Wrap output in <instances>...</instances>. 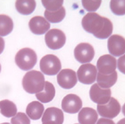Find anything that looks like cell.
Returning a JSON list of instances; mask_svg holds the SVG:
<instances>
[{"mask_svg":"<svg viewBox=\"0 0 125 124\" xmlns=\"http://www.w3.org/2000/svg\"><path fill=\"white\" fill-rule=\"evenodd\" d=\"M82 25L84 30L100 39H105L113 32L111 20L95 12L88 13L82 18Z\"/></svg>","mask_w":125,"mask_h":124,"instance_id":"cell-1","label":"cell"},{"mask_svg":"<svg viewBox=\"0 0 125 124\" xmlns=\"http://www.w3.org/2000/svg\"><path fill=\"white\" fill-rule=\"evenodd\" d=\"M24 90L29 94H37L44 90L45 81L44 75L40 71L32 70L27 72L22 81Z\"/></svg>","mask_w":125,"mask_h":124,"instance_id":"cell-2","label":"cell"},{"mask_svg":"<svg viewBox=\"0 0 125 124\" xmlns=\"http://www.w3.org/2000/svg\"><path fill=\"white\" fill-rule=\"evenodd\" d=\"M37 55L33 50L25 48L20 50L16 54L15 62L22 70L28 71L32 69L37 62Z\"/></svg>","mask_w":125,"mask_h":124,"instance_id":"cell-3","label":"cell"},{"mask_svg":"<svg viewBox=\"0 0 125 124\" xmlns=\"http://www.w3.org/2000/svg\"><path fill=\"white\" fill-rule=\"evenodd\" d=\"M42 72L48 75H55L62 68V64L58 57L53 54H48L43 57L40 63Z\"/></svg>","mask_w":125,"mask_h":124,"instance_id":"cell-4","label":"cell"},{"mask_svg":"<svg viewBox=\"0 0 125 124\" xmlns=\"http://www.w3.org/2000/svg\"><path fill=\"white\" fill-rule=\"evenodd\" d=\"M45 43L50 49L53 50L62 48L65 44L66 36L64 32L54 28L49 30L45 36Z\"/></svg>","mask_w":125,"mask_h":124,"instance_id":"cell-5","label":"cell"},{"mask_svg":"<svg viewBox=\"0 0 125 124\" xmlns=\"http://www.w3.org/2000/svg\"><path fill=\"white\" fill-rule=\"evenodd\" d=\"M97 110L101 116L113 119L116 117L121 111V106L117 100L111 97L109 101L104 105H98Z\"/></svg>","mask_w":125,"mask_h":124,"instance_id":"cell-6","label":"cell"},{"mask_svg":"<svg viewBox=\"0 0 125 124\" xmlns=\"http://www.w3.org/2000/svg\"><path fill=\"white\" fill-rule=\"evenodd\" d=\"M97 70L96 67L91 63L82 65L77 71L79 81L85 84H91L96 80Z\"/></svg>","mask_w":125,"mask_h":124,"instance_id":"cell-7","label":"cell"},{"mask_svg":"<svg viewBox=\"0 0 125 124\" xmlns=\"http://www.w3.org/2000/svg\"><path fill=\"white\" fill-rule=\"evenodd\" d=\"M74 56L76 59L80 63L90 62L94 58V50L93 47L87 43L78 44L74 49Z\"/></svg>","mask_w":125,"mask_h":124,"instance_id":"cell-8","label":"cell"},{"mask_svg":"<svg viewBox=\"0 0 125 124\" xmlns=\"http://www.w3.org/2000/svg\"><path fill=\"white\" fill-rule=\"evenodd\" d=\"M89 94L92 101L98 105H102L109 101L112 92L110 89L102 88L97 83H95L90 88Z\"/></svg>","mask_w":125,"mask_h":124,"instance_id":"cell-9","label":"cell"},{"mask_svg":"<svg viewBox=\"0 0 125 124\" xmlns=\"http://www.w3.org/2000/svg\"><path fill=\"white\" fill-rule=\"evenodd\" d=\"M57 79L59 86L67 90L74 87L78 82L76 72L68 68L61 71L57 75Z\"/></svg>","mask_w":125,"mask_h":124,"instance_id":"cell-10","label":"cell"},{"mask_svg":"<svg viewBox=\"0 0 125 124\" xmlns=\"http://www.w3.org/2000/svg\"><path fill=\"white\" fill-rule=\"evenodd\" d=\"M97 66L98 73L104 75H109L116 71V59L110 55H104L98 60Z\"/></svg>","mask_w":125,"mask_h":124,"instance_id":"cell-11","label":"cell"},{"mask_svg":"<svg viewBox=\"0 0 125 124\" xmlns=\"http://www.w3.org/2000/svg\"><path fill=\"white\" fill-rule=\"evenodd\" d=\"M82 102L78 96L73 94H70L63 98L62 107L64 111L68 113H76L82 107Z\"/></svg>","mask_w":125,"mask_h":124,"instance_id":"cell-12","label":"cell"},{"mask_svg":"<svg viewBox=\"0 0 125 124\" xmlns=\"http://www.w3.org/2000/svg\"><path fill=\"white\" fill-rule=\"evenodd\" d=\"M108 47L111 54L118 57L125 53V39L120 35H114L109 38Z\"/></svg>","mask_w":125,"mask_h":124,"instance_id":"cell-13","label":"cell"},{"mask_svg":"<svg viewBox=\"0 0 125 124\" xmlns=\"http://www.w3.org/2000/svg\"><path fill=\"white\" fill-rule=\"evenodd\" d=\"M64 116L61 110L55 107H49L45 111L42 118V124H62Z\"/></svg>","mask_w":125,"mask_h":124,"instance_id":"cell-14","label":"cell"},{"mask_svg":"<svg viewBox=\"0 0 125 124\" xmlns=\"http://www.w3.org/2000/svg\"><path fill=\"white\" fill-rule=\"evenodd\" d=\"M29 26L32 33L40 35L44 34L50 29V24L43 17L37 16L30 20Z\"/></svg>","mask_w":125,"mask_h":124,"instance_id":"cell-15","label":"cell"},{"mask_svg":"<svg viewBox=\"0 0 125 124\" xmlns=\"http://www.w3.org/2000/svg\"><path fill=\"white\" fill-rule=\"evenodd\" d=\"M98 118L97 113L92 108H83L78 115V120L80 124H95Z\"/></svg>","mask_w":125,"mask_h":124,"instance_id":"cell-16","label":"cell"},{"mask_svg":"<svg viewBox=\"0 0 125 124\" xmlns=\"http://www.w3.org/2000/svg\"><path fill=\"white\" fill-rule=\"evenodd\" d=\"M55 95V89L53 84L48 81L45 82L44 90L36 94L38 100L42 103H47L51 102Z\"/></svg>","mask_w":125,"mask_h":124,"instance_id":"cell-17","label":"cell"},{"mask_svg":"<svg viewBox=\"0 0 125 124\" xmlns=\"http://www.w3.org/2000/svg\"><path fill=\"white\" fill-rule=\"evenodd\" d=\"M44 110V106L38 101H33L29 103L26 109L28 116L33 120L39 119Z\"/></svg>","mask_w":125,"mask_h":124,"instance_id":"cell-18","label":"cell"},{"mask_svg":"<svg viewBox=\"0 0 125 124\" xmlns=\"http://www.w3.org/2000/svg\"><path fill=\"white\" fill-rule=\"evenodd\" d=\"M117 79V71H115L109 75H104L98 73L97 81L98 84L101 88L109 89L116 83Z\"/></svg>","mask_w":125,"mask_h":124,"instance_id":"cell-19","label":"cell"},{"mask_svg":"<svg viewBox=\"0 0 125 124\" xmlns=\"http://www.w3.org/2000/svg\"><path fill=\"white\" fill-rule=\"evenodd\" d=\"M36 3L34 0H17L15 6L17 11L24 15L31 14L35 10Z\"/></svg>","mask_w":125,"mask_h":124,"instance_id":"cell-20","label":"cell"},{"mask_svg":"<svg viewBox=\"0 0 125 124\" xmlns=\"http://www.w3.org/2000/svg\"><path fill=\"white\" fill-rule=\"evenodd\" d=\"M0 110L1 114L8 118L15 116L17 111L15 104L8 100H4L0 102Z\"/></svg>","mask_w":125,"mask_h":124,"instance_id":"cell-21","label":"cell"},{"mask_svg":"<svg viewBox=\"0 0 125 124\" xmlns=\"http://www.w3.org/2000/svg\"><path fill=\"white\" fill-rule=\"evenodd\" d=\"M14 24L12 19L7 15H0V36H6L11 32Z\"/></svg>","mask_w":125,"mask_h":124,"instance_id":"cell-22","label":"cell"},{"mask_svg":"<svg viewBox=\"0 0 125 124\" xmlns=\"http://www.w3.org/2000/svg\"><path fill=\"white\" fill-rule=\"evenodd\" d=\"M65 9L62 6L57 11H50L47 10L45 11L44 15L45 18L52 23L60 22L64 19L65 16Z\"/></svg>","mask_w":125,"mask_h":124,"instance_id":"cell-23","label":"cell"},{"mask_svg":"<svg viewBox=\"0 0 125 124\" xmlns=\"http://www.w3.org/2000/svg\"><path fill=\"white\" fill-rule=\"evenodd\" d=\"M110 8L113 13L117 15L125 14V0H111Z\"/></svg>","mask_w":125,"mask_h":124,"instance_id":"cell-24","label":"cell"},{"mask_svg":"<svg viewBox=\"0 0 125 124\" xmlns=\"http://www.w3.org/2000/svg\"><path fill=\"white\" fill-rule=\"evenodd\" d=\"M46 10L50 11H57L62 6L63 0H42Z\"/></svg>","mask_w":125,"mask_h":124,"instance_id":"cell-25","label":"cell"},{"mask_svg":"<svg viewBox=\"0 0 125 124\" xmlns=\"http://www.w3.org/2000/svg\"><path fill=\"white\" fill-rule=\"evenodd\" d=\"M82 5L88 11L94 12L97 10L101 4V1L82 0Z\"/></svg>","mask_w":125,"mask_h":124,"instance_id":"cell-26","label":"cell"},{"mask_svg":"<svg viewBox=\"0 0 125 124\" xmlns=\"http://www.w3.org/2000/svg\"><path fill=\"white\" fill-rule=\"evenodd\" d=\"M12 124H31V121L24 113L17 114L11 120Z\"/></svg>","mask_w":125,"mask_h":124,"instance_id":"cell-27","label":"cell"},{"mask_svg":"<svg viewBox=\"0 0 125 124\" xmlns=\"http://www.w3.org/2000/svg\"><path fill=\"white\" fill-rule=\"evenodd\" d=\"M117 65L119 70L125 74V54L119 58Z\"/></svg>","mask_w":125,"mask_h":124,"instance_id":"cell-28","label":"cell"},{"mask_svg":"<svg viewBox=\"0 0 125 124\" xmlns=\"http://www.w3.org/2000/svg\"><path fill=\"white\" fill-rule=\"evenodd\" d=\"M96 124H115V123L111 119L104 118H101L98 121Z\"/></svg>","mask_w":125,"mask_h":124,"instance_id":"cell-29","label":"cell"},{"mask_svg":"<svg viewBox=\"0 0 125 124\" xmlns=\"http://www.w3.org/2000/svg\"><path fill=\"white\" fill-rule=\"evenodd\" d=\"M5 42L3 39L0 37V54L2 53L4 49Z\"/></svg>","mask_w":125,"mask_h":124,"instance_id":"cell-30","label":"cell"},{"mask_svg":"<svg viewBox=\"0 0 125 124\" xmlns=\"http://www.w3.org/2000/svg\"><path fill=\"white\" fill-rule=\"evenodd\" d=\"M117 124H125V118L121 119L117 122Z\"/></svg>","mask_w":125,"mask_h":124,"instance_id":"cell-31","label":"cell"},{"mask_svg":"<svg viewBox=\"0 0 125 124\" xmlns=\"http://www.w3.org/2000/svg\"><path fill=\"white\" fill-rule=\"evenodd\" d=\"M122 113L125 116V103L122 107Z\"/></svg>","mask_w":125,"mask_h":124,"instance_id":"cell-32","label":"cell"},{"mask_svg":"<svg viewBox=\"0 0 125 124\" xmlns=\"http://www.w3.org/2000/svg\"><path fill=\"white\" fill-rule=\"evenodd\" d=\"M9 124V123H3V124Z\"/></svg>","mask_w":125,"mask_h":124,"instance_id":"cell-33","label":"cell"},{"mask_svg":"<svg viewBox=\"0 0 125 124\" xmlns=\"http://www.w3.org/2000/svg\"><path fill=\"white\" fill-rule=\"evenodd\" d=\"M1 70V66L0 64V73Z\"/></svg>","mask_w":125,"mask_h":124,"instance_id":"cell-34","label":"cell"},{"mask_svg":"<svg viewBox=\"0 0 125 124\" xmlns=\"http://www.w3.org/2000/svg\"></svg>","mask_w":125,"mask_h":124,"instance_id":"cell-35","label":"cell"}]
</instances>
